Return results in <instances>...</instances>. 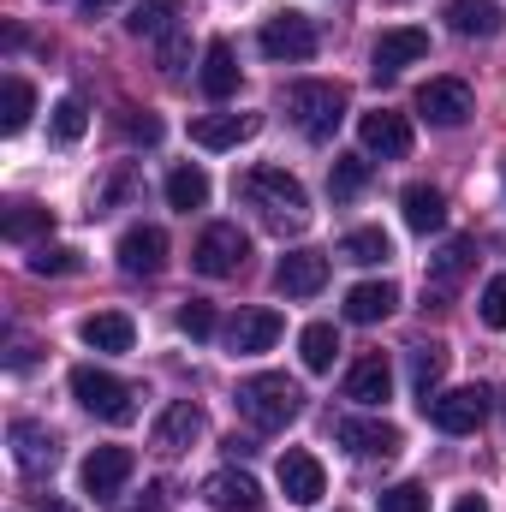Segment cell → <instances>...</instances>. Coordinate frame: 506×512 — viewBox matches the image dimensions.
Masks as SVG:
<instances>
[{
  "mask_svg": "<svg viewBox=\"0 0 506 512\" xmlns=\"http://www.w3.org/2000/svg\"><path fill=\"white\" fill-rule=\"evenodd\" d=\"M239 197L251 209H262V221H274V227H304L310 221V197L286 167H251L239 179Z\"/></svg>",
  "mask_w": 506,
  "mask_h": 512,
  "instance_id": "1",
  "label": "cell"
},
{
  "mask_svg": "<svg viewBox=\"0 0 506 512\" xmlns=\"http://www.w3.org/2000/svg\"><path fill=\"white\" fill-rule=\"evenodd\" d=\"M239 411L251 417L262 435H274V429H286V423H298V411H304V393L292 376H274V370H262V376H245L239 382Z\"/></svg>",
  "mask_w": 506,
  "mask_h": 512,
  "instance_id": "2",
  "label": "cell"
},
{
  "mask_svg": "<svg viewBox=\"0 0 506 512\" xmlns=\"http://www.w3.org/2000/svg\"><path fill=\"white\" fill-rule=\"evenodd\" d=\"M286 114H292V126L304 131L310 143H328L340 131V120H346V90L328 84V78H304V84L286 90Z\"/></svg>",
  "mask_w": 506,
  "mask_h": 512,
  "instance_id": "3",
  "label": "cell"
},
{
  "mask_svg": "<svg viewBox=\"0 0 506 512\" xmlns=\"http://www.w3.org/2000/svg\"><path fill=\"white\" fill-rule=\"evenodd\" d=\"M72 399L90 417H102V423H131L137 417V387L120 382V376H108V370H96V364H78L72 370Z\"/></svg>",
  "mask_w": 506,
  "mask_h": 512,
  "instance_id": "4",
  "label": "cell"
},
{
  "mask_svg": "<svg viewBox=\"0 0 506 512\" xmlns=\"http://www.w3.org/2000/svg\"><path fill=\"white\" fill-rule=\"evenodd\" d=\"M256 48L268 54V60H280V66H298V60H310L316 48H322V36H316V18L310 12H274V18H262V36H256Z\"/></svg>",
  "mask_w": 506,
  "mask_h": 512,
  "instance_id": "5",
  "label": "cell"
},
{
  "mask_svg": "<svg viewBox=\"0 0 506 512\" xmlns=\"http://www.w3.org/2000/svg\"><path fill=\"white\" fill-rule=\"evenodd\" d=\"M423 417L441 429V435H471V429H483V417H489V387H447V393H429L423 399Z\"/></svg>",
  "mask_w": 506,
  "mask_h": 512,
  "instance_id": "6",
  "label": "cell"
},
{
  "mask_svg": "<svg viewBox=\"0 0 506 512\" xmlns=\"http://www.w3.org/2000/svg\"><path fill=\"white\" fill-rule=\"evenodd\" d=\"M245 256H251V239L233 227V221H215V227H203V239H197V274H209V280H227V274H239L245 268Z\"/></svg>",
  "mask_w": 506,
  "mask_h": 512,
  "instance_id": "7",
  "label": "cell"
},
{
  "mask_svg": "<svg viewBox=\"0 0 506 512\" xmlns=\"http://www.w3.org/2000/svg\"><path fill=\"white\" fill-rule=\"evenodd\" d=\"M417 114H423L429 126L453 131V126H465V120L477 114V96H471L465 78H429V84L417 90Z\"/></svg>",
  "mask_w": 506,
  "mask_h": 512,
  "instance_id": "8",
  "label": "cell"
},
{
  "mask_svg": "<svg viewBox=\"0 0 506 512\" xmlns=\"http://www.w3.org/2000/svg\"><path fill=\"white\" fill-rule=\"evenodd\" d=\"M417 60H429V30H417V24H393V30H381L376 48H370L376 78H399V72L417 66Z\"/></svg>",
  "mask_w": 506,
  "mask_h": 512,
  "instance_id": "9",
  "label": "cell"
},
{
  "mask_svg": "<svg viewBox=\"0 0 506 512\" xmlns=\"http://www.w3.org/2000/svg\"><path fill=\"white\" fill-rule=\"evenodd\" d=\"M280 495H286L292 507H316V501L328 495V471H322V459L304 453V447H286V453H280Z\"/></svg>",
  "mask_w": 506,
  "mask_h": 512,
  "instance_id": "10",
  "label": "cell"
},
{
  "mask_svg": "<svg viewBox=\"0 0 506 512\" xmlns=\"http://www.w3.org/2000/svg\"><path fill=\"white\" fill-rule=\"evenodd\" d=\"M131 471H137V459H131V447H96L90 459H84V495H96V501H120V489L131 483Z\"/></svg>",
  "mask_w": 506,
  "mask_h": 512,
  "instance_id": "11",
  "label": "cell"
},
{
  "mask_svg": "<svg viewBox=\"0 0 506 512\" xmlns=\"http://www.w3.org/2000/svg\"><path fill=\"white\" fill-rule=\"evenodd\" d=\"M358 137H364V155H381V161H405L411 155V120L393 114V108H370L358 120Z\"/></svg>",
  "mask_w": 506,
  "mask_h": 512,
  "instance_id": "12",
  "label": "cell"
},
{
  "mask_svg": "<svg viewBox=\"0 0 506 512\" xmlns=\"http://www.w3.org/2000/svg\"><path fill=\"white\" fill-rule=\"evenodd\" d=\"M334 435H340V447H352L358 459H393V453L405 447V435H399L393 423H381V417H340Z\"/></svg>",
  "mask_w": 506,
  "mask_h": 512,
  "instance_id": "13",
  "label": "cell"
},
{
  "mask_svg": "<svg viewBox=\"0 0 506 512\" xmlns=\"http://www.w3.org/2000/svg\"><path fill=\"white\" fill-rule=\"evenodd\" d=\"M280 334H286L280 310H239V316L227 322V352H233V358H256V352H268Z\"/></svg>",
  "mask_w": 506,
  "mask_h": 512,
  "instance_id": "14",
  "label": "cell"
},
{
  "mask_svg": "<svg viewBox=\"0 0 506 512\" xmlns=\"http://www.w3.org/2000/svg\"><path fill=\"white\" fill-rule=\"evenodd\" d=\"M6 441H12V465H18L24 477H42V471H54V459H60L54 435H48L42 423H30V417H18V423L6 429Z\"/></svg>",
  "mask_w": 506,
  "mask_h": 512,
  "instance_id": "15",
  "label": "cell"
},
{
  "mask_svg": "<svg viewBox=\"0 0 506 512\" xmlns=\"http://www.w3.org/2000/svg\"><path fill=\"white\" fill-rule=\"evenodd\" d=\"M274 286L286 292V298H316L322 286H328V256L322 251H286L280 256V268H274Z\"/></svg>",
  "mask_w": 506,
  "mask_h": 512,
  "instance_id": "16",
  "label": "cell"
},
{
  "mask_svg": "<svg viewBox=\"0 0 506 512\" xmlns=\"http://www.w3.org/2000/svg\"><path fill=\"white\" fill-rule=\"evenodd\" d=\"M256 131H262V114H197L191 120V143L197 149H239Z\"/></svg>",
  "mask_w": 506,
  "mask_h": 512,
  "instance_id": "17",
  "label": "cell"
},
{
  "mask_svg": "<svg viewBox=\"0 0 506 512\" xmlns=\"http://www.w3.org/2000/svg\"><path fill=\"white\" fill-rule=\"evenodd\" d=\"M471 262H477V239H447L441 251L429 256V268H423V286L447 298V292H453V286L471 274Z\"/></svg>",
  "mask_w": 506,
  "mask_h": 512,
  "instance_id": "18",
  "label": "cell"
},
{
  "mask_svg": "<svg viewBox=\"0 0 506 512\" xmlns=\"http://www.w3.org/2000/svg\"><path fill=\"white\" fill-rule=\"evenodd\" d=\"M203 501L215 512H262V489H256L251 471H215L203 483Z\"/></svg>",
  "mask_w": 506,
  "mask_h": 512,
  "instance_id": "19",
  "label": "cell"
},
{
  "mask_svg": "<svg viewBox=\"0 0 506 512\" xmlns=\"http://www.w3.org/2000/svg\"><path fill=\"white\" fill-rule=\"evenodd\" d=\"M387 393H393V370H387V358H381V352L358 358V364H352V376H346V399L381 411V405H387Z\"/></svg>",
  "mask_w": 506,
  "mask_h": 512,
  "instance_id": "20",
  "label": "cell"
},
{
  "mask_svg": "<svg viewBox=\"0 0 506 512\" xmlns=\"http://www.w3.org/2000/svg\"><path fill=\"white\" fill-rule=\"evenodd\" d=\"M197 78H203V96H209V102L239 96V54H233V42L215 36V42L203 48V72H197Z\"/></svg>",
  "mask_w": 506,
  "mask_h": 512,
  "instance_id": "21",
  "label": "cell"
},
{
  "mask_svg": "<svg viewBox=\"0 0 506 512\" xmlns=\"http://www.w3.org/2000/svg\"><path fill=\"white\" fill-rule=\"evenodd\" d=\"M197 435H203V411H197L191 399H173V405L155 417V447H161V453H185Z\"/></svg>",
  "mask_w": 506,
  "mask_h": 512,
  "instance_id": "22",
  "label": "cell"
},
{
  "mask_svg": "<svg viewBox=\"0 0 506 512\" xmlns=\"http://www.w3.org/2000/svg\"><path fill=\"white\" fill-rule=\"evenodd\" d=\"M120 268L126 274H161L167 268V233L161 227H131L120 239Z\"/></svg>",
  "mask_w": 506,
  "mask_h": 512,
  "instance_id": "23",
  "label": "cell"
},
{
  "mask_svg": "<svg viewBox=\"0 0 506 512\" xmlns=\"http://www.w3.org/2000/svg\"><path fill=\"white\" fill-rule=\"evenodd\" d=\"M84 346L90 352H131L137 346V328H131L126 310H96V316H84Z\"/></svg>",
  "mask_w": 506,
  "mask_h": 512,
  "instance_id": "24",
  "label": "cell"
},
{
  "mask_svg": "<svg viewBox=\"0 0 506 512\" xmlns=\"http://www.w3.org/2000/svg\"><path fill=\"white\" fill-rule=\"evenodd\" d=\"M0 233H6V245H36L42 233H54V209L18 197V203H6V215H0Z\"/></svg>",
  "mask_w": 506,
  "mask_h": 512,
  "instance_id": "25",
  "label": "cell"
},
{
  "mask_svg": "<svg viewBox=\"0 0 506 512\" xmlns=\"http://www.w3.org/2000/svg\"><path fill=\"white\" fill-rule=\"evenodd\" d=\"M393 304H399V286H393V280H364V286L346 292V322L370 328L381 316H393Z\"/></svg>",
  "mask_w": 506,
  "mask_h": 512,
  "instance_id": "26",
  "label": "cell"
},
{
  "mask_svg": "<svg viewBox=\"0 0 506 512\" xmlns=\"http://www.w3.org/2000/svg\"><path fill=\"white\" fill-rule=\"evenodd\" d=\"M447 24L459 30V36H501V24H506V12H501V0H447Z\"/></svg>",
  "mask_w": 506,
  "mask_h": 512,
  "instance_id": "27",
  "label": "cell"
},
{
  "mask_svg": "<svg viewBox=\"0 0 506 512\" xmlns=\"http://www.w3.org/2000/svg\"><path fill=\"white\" fill-rule=\"evenodd\" d=\"M399 209H405V227H411V233H441V227H447V197H441L435 185H405Z\"/></svg>",
  "mask_w": 506,
  "mask_h": 512,
  "instance_id": "28",
  "label": "cell"
},
{
  "mask_svg": "<svg viewBox=\"0 0 506 512\" xmlns=\"http://www.w3.org/2000/svg\"><path fill=\"white\" fill-rule=\"evenodd\" d=\"M298 358H304V370H334V358H340V334H334V322H310L304 334H298Z\"/></svg>",
  "mask_w": 506,
  "mask_h": 512,
  "instance_id": "29",
  "label": "cell"
},
{
  "mask_svg": "<svg viewBox=\"0 0 506 512\" xmlns=\"http://www.w3.org/2000/svg\"><path fill=\"white\" fill-rule=\"evenodd\" d=\"M185 12V0H137L126 18L131 36H173V18Z\"/></svg>",
  "mask_w": 506,
  "mask_h": 512,
  "instance_id": "30",
  "label": "cell"
},
{
  "mask_svg": "<svg viewBox=\"0 0 506 512\" xmlns=\"http://www.w3.org/2000/svg\"><path fill=\"white\" fill-rule=\"evenodd\" d=\"M441 376H447V346H441V340L411 346V387H417V405L441 387Z\"/></svg>",
  "mask_w": 506,
  "mask_h": 512,
  "instance_id": "31",
  "label": "cell"
},
{
  "mask_svg": "<svg viewBox=\"0 0 506 512\" xmlns=\"http://www.w3.org/2000/svg\"><path fill=\"white\" fill-rule=\"evenodd\" d=\"M167 203H173L179 215L203 209V203H209V173H203V167H173V173H167Z\"/></svg>",
  "mask_w": 506,
  "mask_h": 512,
  "instance_id": "32",
  "label": "cell"
},
{
  "mask_svg": "<svg viewBox=\"0 0 506 512\" xmlns=\"http://www.w3.org/2000/svg\"><path fill=\"white\" fill-rule=\"evenodd\" d=\"M364 185H370V155H334V167H328V191H334V203H352Z\"/></svg>",
  "mask_w": 506,
  "mask_h": 512,
  "instance_id": "33",
  "label": "cell"
},
{
  "mask_svg": "<svg viewBox=\"0 0 506 512\" xmlns=\"http://www.w3.org/2000/svg\"><path fill=\"white\" fill-rule=\"evenodd\" d=\"M340 256H346V262H358V268H376V262L393 256V239H387L381 227H358V233H346Z\"/></svg>",
  "mask_w": 506,
  "mask_h": 512,
  "instance_id": "34",
  "label": "cell"
},
{
  "mask_svg": "<svg viewBox=\"0 0 506 512\" xmlns=\"http://www.w3.org/2000/svg\"><path fill=\"white\" fill-rule=\"evenodd\" d=\"M30 114H36V90H30L24 78H6V102H0V131H6V137H18V131L30 126Z\"/></svg>",
  "mask_w": 506,
  "mask_h": 512,
  "instance_id": "35",
  "label": "cell"
},
{
  "mask_svg": "<svg viewBox=\"0 0 506 512\" xmlns=\"http://www.w3.org/2000/svg\"><path fill=\"white\" fill-rule=\"evenodd\" d=\"M48 126H54V137H60V143H78V137L90 131V102H84V96H60Z\"/></svg>",
  "mask_w": 506,
  "mask_h": 512,
  "instance_id": "36",
  "label": "cell"
},
{
  "mask_svg": "<svg viewBox=\"0 0 506 512\" xmlns=\"http://www.w3.org/2000/svg\"><path fill=\"white\" fill-rule=\"evenodd\" d=\"M84 262H78V251L72 245H30V274H78Z\"/></svg>",
  "mask_w": 506,
  "mask_h": 512,
  "instance_id": "37",
  "label": "cell"
},
{
  "mask_svg": "<svg viewBox=\"0 0 506 512\" xmlns=\"http://www.w3.org/2000/svg\"><path fill=\"white\" fill-rule=\"evenodd\" d=\"M381 512H429V495H423V483H393V489H381L376 495Z\"/></svg>",
  "mask_w": 506,
  "mask_h": 512,
  "instance_id": "38",
  "label": "cell"
},
{
  "mask_svg": "<svg viewBox=\"0 0 506 512\" xmlns=\"http://www.w3.org/2000/svg\"><path fill=\"white\" fill-rule=\"evenodd\" d=\"M477 316H483V328H506V274H495V280L483 286Z\"/></svg>",
  "mask_w": 506,
  "mask_h": 512,
  "instance_id": "39",
  "label": "cell"
},
{
  "mask_svg": "<svg viewBox=\"0 0 506 512\" xmlns=\"http://www.w3.org/2000/svg\"><path fill=\"white\" fill-rule=\"evenodd\" d=\"M179 328H185L191 340H209V334H215V304H203V298H191V304L179 310Z\"/></svg>",
  "mask_w": 506,
  "mask_h": 512,
  "instance_id": "40",
  "label": "cell"
},
{
  "mask_svg": "<svg viewBox=\"0 0 506 512\" xmlns=\"http://www.w3.org/2000/svg\"><path fill=\"white\" fill-rule=\"evenodd\" d=\"M126 137H131V143H155V137H161V120H155V114H143V120H126Z\"/></svg>",
  "mask_w": 506,
  "mask_h": 512,
  "instance_id": "41",
  "label": "cell"
},
{
  "mask_svg": "<svg viewBox=\"0 0 506 512\" xmlns=\"http://www.w3.org/2000/svg\"><path fill=\"white\" fill-rule=\"evenodd\" d=\"M161 66H167V72L185 66V36H167V42H161Z\"/></svg>",
  "mask_w": 506,
  "mask_h": 512,
  "instance_id": "42",
  "label": "cell"
},
{
  "mask_svg": "<svg viewBox=\"0 0 506 512\" xmlns=\"http://www.w3.org/2000/svg\"><path fill=\"white\" fill-rule=\"evenodd\" d=\"M453 512H489V501H483V495H459V507Z\"/></svg>",
  "mask_w": 506,
  "mask_h": 512,
  "instance_id": "43",
  "label": "cell"
},
{
  "mask_svg": "<svg viewBox=\"0 0 506 512\" xmlns=\"http://www.w3.org/2000/svg\"><path fill=\"white\" fill-rule=\"evenodd\" d=\"M108 6H120V0H84V12L96 18V12H108Z\"/></svg>",
  "mask_w": 506,
  "mask_h": 512,
  "instance_id": "44",
  "label": "cell"
},
{
  "mask_svg": "<svg viewBox=\"0 0 506 512\" xmlns=\"http://www.w3.org/2000/svg\"><path fill=\"white\" fill-rule=\"evenodd\" d=\"M42 512H78V507H66V501H48V507H42Z\"/></svg>",
  "mask_w": 506,
  "mask_h": 512,
  "instance_id": "45",
  "label": "cell"
}]
</instances>
